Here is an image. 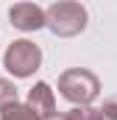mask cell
I'll list each match as a JSON object with an SVG mask.
<instances>
[{
	"label": "cell",
	"mask_w": 117,
	"mask_h": 120,
	"mask_svg": "<svg viewBox=\"0 0 117 120\" xmlns=\"http://www.w3.org/2000/svg\"><path fill=\"white\" fill-rule=\"evenodd\" d=\"M58 92L75 106H92V101L100 95V81L84 67H73L58 75Z\"/></svg>",
	"instance_id": "obj_1"
},
{
	"label": "cell",
	"mask_w": 117,
	"mask_h": 120,
	"mask_svg": "<svg viewBox=\"0 0 117 120\" xmlns=\"http://www.w3.org/2000/svg\"><path fill=\"white\" fill-rule=\"evenodd\" d=\"M45 25L56 36H75L87 28V8L81 3H53L45 8Z\"/></svg>",
	"instance_id": "obj_2"
},
{
	"label": "cell",
	"mask_w": 117,
	"mask_h": 120,
	"mask_svg": "<svg viewBox=\"0 0 117 120\" xmlns=\"http://www.w3.org/2000/svg\"><path fill=\"white\" fill-rule=\"evenodd\" d=\"M39 64H42V50H39V45H33L28 39L11 42L6 48V53H3V67L14 78H28V75H33L39 70Z\"/></svg>",
	"instance_id": "obj_3"
},
{
	"label": "cell",
	"mask_w": 117,
	"mask_h": 120,
	"mask_svg": "<svg viewBox=\"0 0 117 120\" xmlns=\"http://www.w3.org/2000/svg\"><path fill=\"white\" fill-rule=\"evenodd\" d=\"M8 20L20 31H39L45 28V8H39L36 3H17L8 8Z\"/></svg>",
	"instance_id": "obj_4"
},
{
	"label": "cell",
	"mask_w": 117,
	"mask_h": 120,
	"mask_svg": "<svg viewBox=\"0 0 117 120\" xmlns=\"http://www.w3.org/2000/svg\"><path fill=\"white\" fill-rule=\"evenodd\" d=\"M28 106L31 112H36V117H50V115H56V98H53V90H50V84H45V81H36L28 92Z\"/></svg>",
	"instance_id": "obj_5"
},
{
	"label": "cell",
	"mask_w": 117,
	"mask_h": 120,
	"mask_svg": "<svg viewBox=\"0 0 117 120\" xmlns=\"http://www.w3.org/2000/svg\"><path fill=\"white\" fill-rule=\"evenodd\" d=\"M0 120H39L36 117V112H31L25 103H11V106H6L3 112H0Z\"/></svg>",
	"instance_id": "obj_6"
},
{
	"label": "cell",
	"mask_w": 117,
	"mask_h": 120,
	"mask_svg": "<svg viewBox=\"0 0 117 120\" xmlns=\"http://www.w3.org/2000/svg\"><path fill=\"white\" fill-rule=\"evenodd\" d=\"M67 120H103V112L100 109H95V106H75V109H70Z\"/></svg>",
	"instance_id": "obj_7"
},
{
	"label": "cell",
	"mask_w": 117,
	"mask_h": 120,
	"mask_svg": "<svg viewBox=\"0 0 117 120\" xmlns=\"http://www.w3.org/2000/svg\"><path fill=\"white\" fill-rule=\"evenodd\" d=\"M11 103H17V87H14L11 81L0 78V112H3L6 106H11Z\"/></svg>",
	"instance_id": "obj_8"
},
{
	"label": "cell",
	"mask_w": 117,
	"mask_h": 120,
	"mask_svg": "<svg viewBox=\"0 0 117 120\" xmlns=\"http://www.w3.org/2000/svg\"><path fill=\"white\" fill-rule=\"evenodd\" d=\"M100 112H103V120H117V95H112V98L103 101Z\"/></svg>",
	"instance_id": "obj_9"
},
{
	"label": "cell",
	"mask_w": 117,
	"mask_h": 120,
	"mask_svg": "<svg viewBox=\"0 0 117 120\" xmlns=\"http://www.w3.org/2000/svg\"><path fill=\"white\" fill-rule=\"evenodd\" d=\"M42 120H67L64 115H50V117H42Z\"/></svg>",
	"instance_id": "obj_10"
}]
</instances>
